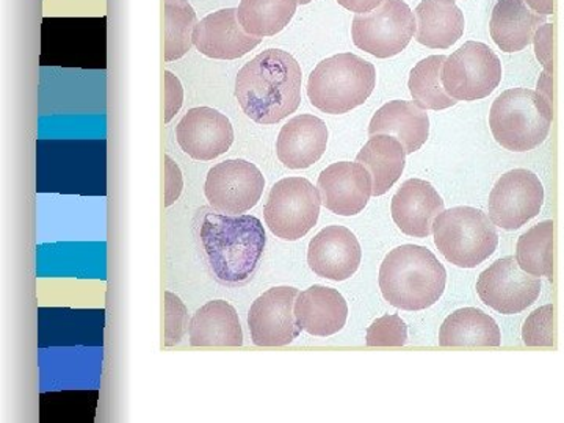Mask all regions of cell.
<instances>
[{"mask_svg":"<svg viewBox=\"0 0 564 423\" xmlns=\"http://www.w3.org/2000/svg\"><path fill=\"white\" fill-rule=\"evenodd\" d=\"M525 2L534 13L543 14V17L554 14V0H525Z\"/></svg>","mask_w":564,"mask_h":423,"instance_id":"obj_39","label":"cell"},{"mask_svg":"<svg viewBox=\"0 0 564 423\" xmlns=\"http://www.w3.org/2000/svg\"><path fill=\"white\" fill-rule=\"evenodd\" d=\"M199 237L212 273L228 285L251 280L267 242L262 221L252 215L207 214Z\"/></svg>","mask_w":564,"mask_h":423,"instance_id":"obj_2","label":"cell"},{"mask_svg":"<svg viewBox=\"0 0 564 423\" xmlns=\"http://www.w3.org/2000/svg\"><path fill=\"white\" fill-rule=\"evenodd\" d=\"M406 151L395 137L372 135L364 144L356 162L361 163L373 180V196H383L402 177Z\"/></svg>","mask_w":564,"mask_h":423,"instance_id":"obj_26","label":"cell"},{"mask_svg":"<svg viewBox=\"0 0 564 423\" xmlns=\"http://www.w3.org/2000/svg\"><path fill=\"white\" fill-rule=\"evenodd\" d=\"M322 196L304 177H285L273 185L263 217L274 236L295 242L317 225Z\"/></svg>","mask_w":564,"mask_h":423,"instance_id":"obj_8","label":"cell"},{"mask_svg":"<svg viewBox=\"0 0 564 423\" xmlns=\"http://www.w3.org/2000/svg\"><path fill=\"white\" fill-rule=\"evenodd\" d=\"M196 24L187 0H165V62L180 61L191 51Z\"/></svg>","mask_w":564,"mask_h":423,"instance_id":"obj_30","label":"cell"},{"mask_svg":"<svg viewBox=\"0 0 564 423\" xmlns=\"http://www.w3.org/2000/svg\"><path fill=\"white\" fill-rule=\"evenodd\" d=\"M551 104L536 91L513 88L497 96L489 113V126L494 139L505 150L513 152L533 151L543 144L551 132Z\"/></svg>","mask_w":564,"mask_h":423,"instance_id":"obj_5","label":"cell"},{"mask_svg":"<svg viewBox=\"0 0 564 423\" xmlns=\"http://www.w3.org/2000/svg\"><path fill=\"white\" fill-rule=\"evenodd\" d=\"M527 347H554V306L545 304L527 317L522 328Z\"/></svg>","mask_w":564,"mask_h":423,"instance_id":"obj_31","label":"cell"},{"mask_svg":"<svg viewBox=\"0 0 564 423\" xmlns=\"http://www.w3.org/2000/svg\"><path fill=\"white\" fill-rule=\"evenodd\" d=\"M322 204L333 214L352 217L364 210L373 191V180L361 163H333L318 176Z\"/></svg>","mask_w":564,"mask_h":423,"instance_id":"obj_15","label":"cell"},{"mask_svg":"<svg viewBox=\"0 0 564 423\" xmlns=\"http://www.w3.org/2000/svg\"><path fill=\"white\" fill-rule=\"evenodd\" d=\"M177 143L195 161L209 162L229 151L234 141L231 121L210 107L188 110L176 128Z\"/></svg>","mask_w":564,"mask_h":423,"instance_id":"obj_14","label":"cell"},{"mask_svg":"<svg viewBox=\"0 0 564 423\" xmlns=\"http://www.w3.org/2000/svg\"><path fill=\"white\" fill-rule=\"evenodd\" d=\"M434 243L448 262L475 269L494 254L499 245L496 225L480 209L454 207L441 212L433 223Z\"/></svg>","mask_w":564,"mask_h":423,"instance_id":"obj_6","label":"cell"},{"mask_svg":"<svg viewBox=\"0 0 564 423\" xmlns=\"http://www.w3.org/2000/svg\"><path fill=\"white\" fill-rule=\"evenodd\" d=\"M295 317L303 332L311 336H334L347 323V302L336 289L313 285L296 299Z\"/></svg>","mask_w":564,"mask_h":423,"instance_id":"obj_20","label":"cell"},{"mask_svg":"<svg viewBox=\"0 0 564 423\" xmlns=\"http://www.w3.org/2000/svg\"><path fill=\"white\" fill-rule=\"evenodd\" d=\"M552 84H554V79H552V70H543V74L540 76V80H538L536 93L544 99L545 102L551 104L552 106Z\"/></svg>","mask_w":564,"mask_h":423,"instance_id":"obj_38","label":"cell"},{"mask_svg":"<svg viewBox=\"0 0 564 423\" xmlns=\"http://www.w3.org/2000/svg\"><path fill=\"white\" fill-rule=\"evenodd\" d=\"M377 85L372 63L355 54H339L318 63L307 82V96L323 113L344 115L362 106Z\"/></svg>","mask_w":564,"mask_h":423,"instance_id":"obj_4","label":"cell"},{"mask_svg":"<svg viewBox=\"0 0 564 423\" xmlns=\"http://www.w3.org/2000/svg\"><path fill=\"white\" fill-rule=\"evenodd\" d=\"M295 288H273L252 303L248 314L252 344L258 347H285L303 332L295 317Z\"/></svg>","mask_w":564,"mask_h":423,"instance_id":"obj_13","label":"cell"},{"mask_svg":"<svg viewBox=\"0 0 564 423\" xmlns=\"http://www.w3.org/2000/svg\"><path fill=\"white\" fill-rule=\"evenodd\" d=\"M362 250L358 239L344 226H328L311 240L307 263L317 276L345 281L358 272Z\"/></svg>","mask_w":564,"mask_h":423,"instance_id":"obj_17","label":"cell"},{"mask_svg":"<svg viewBox=\"0 0 564 423\" xmlns=\"http://www.w3.org/2000/svg\"><path fill=\"white\" fill-rule=\"evenodd\" d=\"M262 39L245 32L237 9L215 11L196 24L193 44L215 61H237L258 47Z\"/></svg>","mask_w":564,"mask_h":423,"instance_id":"obj_16","label":"cell"},{"mask_svg":"<svg viewBox=\"0 0 564 423\" xmlns=\"http://www.w3.org/2000/svg\"><path fill=\"white\" fill-rule=\"evenodd\" d=\"M516 261L532 276L554 278V221L545 220L522 234L516 247Z\"/></svg>","mask_w":564,"mask_h":423,"instance_id":"obj_28","label":"cell"},{"mask_svg":"<svg viewBox=\"0 0 564 423\" xmlns=\"http://www.w3.org/2000/svg\"><path fill=\"white\" fill-rule=\"evenodd\" d=\"M193 347H242L243 332L239 314L225 302L214 300L193 315L188 325Z\"/></svg>","mask_w":564,"mask_h":423,"instance_id":"obj_23","label":"cell"},{"mask_svg":"<svg viewBox=\"0 0 564 423\" xmlns=\"http://www.w3.org/2000/svg\"><path fill=\"white\" fill-rule=\"evenodd\" d=\"M299 0H242L237 17L245 32L258 39L273 36L295 17Z\"/></svg>","mask_w":564,"mask_h":423,"instance_id":"obj_27","label":"cell"},{"mask_svg":"<svg viewBox=\"0 0 564 423\" xmlns=\"http://www.w3.org/2000/svg\"><path fill=\"white\" fill-rule=\"evenodd\" d=\"M313 2V0H299L300 6H307V3Z\"/></svg>","mask_w":564,"mask_h":423,"instance_id":"obj_40","label":"cell"},{"mask_svg":"<svg viewBox=\"0 0 564 423\" xmlns=\"http://www.w3.org/2000/svg\"><path fill=\"white\" fill-rule=\"evenodd\" d=\"M445 55H432L419 62L411 70L410 87L414 102L423 110H445L456 106L458 101L447 95L443 84Z\"/></svg>","mask_w":564,"mask_h":423,"instance_id":"obj_29","label":"cell"},{"mask_svg":"<svg viewBox=\"0 0 564 423\" xmlns=\"http://www.w3.org/2000/svg\"><path fill=\"white\" fill-rule=\"evenodd\" d=\"M408 343V326L399 315L377 318L367 329L366 344L369 347H403Z\"/></svg>","mask_w":564,"mask_h":423,"instance_id":"obj_32","label":"cell"},{"mask_svg":"<svg viewBox=\"0 0 564 423\" xmlns=\"http://www.w3.org/2000/svg\"><path fill=\"white\" fill-rule=\"evenodd\" d=\"M417 32L413 10L403 0H383L370 13L356 14L351 39L356 47L377 58H391L406 50Z\"/></svg>","mask_w":564,"mask_h":423,"instance_id":"obj_7","label":"cell"},{"mask_svg":"<svg viewBox=\"0 0 564 423\" xmlns=\"http://www.w3.org/2000/svg\"><path fill=\"white\" fill-rule=\"evenodd\" d=\"M545 24L543 14L534 13L525 0H497L491 14V36L503 52L524 51L534 33Z\"/></svg>","mask_w":564,"mask_h":423,"instance_id":"obj_22","label":"cell"},{"mask_svg":"<svg viewBox=\"0 0 564 423\" xmlns=\"http://www.w3.org/2000/svg\"><path fill=\"white\" fill-rule=\"evenodd\" d=\"M415 40L430 50H448L464 33V14L455 0H422L415 9Z\"/></svg>","mask_w":564,"mask_h":423,"instance_id":"obj_24","label":"cell"},{"mask_svg":"<svg viewBox=\"0 0 564 423\" xmlns=\"http://www.w3.org/2000/svg\"><path fill=\"white\" fill-rule=\"evenodd\" d=\"M369 135L395 137L406 154H414L430 135V118L415 102L391 101L373 115Z\"/></svg>","mask_w":564,"mask_h":423,"instance_id":"obj_21","label":"cell"},{"mask_svg":"<svg viewBox=\"0 0 564 423\" xmlns=\"http://www.w3.org/2000/svg\"><path fill=\"white\" fill-rule=\"evenodd\" d=\"M184 101V90L176 76L165 70V124L173 120Z\"/></svg>","mask_w":564,"mask_h":423,"instance_id":"obj_35","label":"cell"},{"mask_svg":"<svg viewBox=\"0 0 564 423\" xmlns=\"http://www.w3.org/2000/svg\"><path fill=\"white\" fill-rule=\"evenodd\" d=\"M447 272L429 248L403 245L386 256L380 289L386 302L403 311H423L440 302Z\"/></svg>","mask_w":564,"mask_h":423,"instance_id":"obj_3","label":"cell"},{"mask_svg":"<svg viewBox=\"0 0 564 423\" xmlns=\"http://www.w3.org/2000/svg\"><path fill=\"white\" fill-rule=\"evenodd\" d=\"M328 147V128L314 115H300L282 126L276 141L281 163L291 170H306L321 161Z\"/></svg>","mask_w":564,"mask_h":423,"instance_id":"obj_19","label":"cell"},{"mask_svg":"<svg viewBox=\"0 0 564 423\" xmlns=\"http://www.w3.org/2000/svg\"><path fill=\"white\" fill-rule=\"evenodd\" d=\"M502 80V62L485 43L467 41L444 63L443 84L456 101H480Z\"/></svg>","mask_w":564,"mask_h":423,"instance_id":"obj_9","label":"cell"},{"mask_svg":"<svg viewBox=\"0 0 564 423\" xmlns=\"http://www.w3.org/2000/svg\"><path fill=\"white\" fill-rule=\"evenodd\" d=\"M392 218L406 236L425 239L433 232V223L444 212V199L430 182H403L392 198Z\"/></svg>","mask_w":564,"mask_h":423,"instance_id":"obj_18","label":"cell"},{"mask_svg":"<svg viewBox=\"0 0 564 423\" xmlns=\"http://www.w3.org/2000/svg\"><path fill=\"white\" fill-rule=\"evenodd\" d=\"M337 3L352 13L362 14L378 9L383 0H337Z\"/></svg>","mask_w":564,"mask_h":423,"instance_id":"obj_37","label":"cell"},{"mask_svg":"<svg viewBox=\"0 0 564 423\" xmlns=\"http://www.w3.org/2000/svg\"><path fill=\"white\" fill-rule=\"evenodd\" d=\"M188 332L187 307L181 302L180 296L165 292V345L173 347L181 343L182 337Z\"/></svg>","mask_w":564,"mask_h":423,"instance_id":"obj_33","label":"cell"},{"mask_svg":"<svg viewBox=\"0 0 564 423\" xmlns=\"http://www.w3.org/2000/svg\"><path fill=\"white\" fill-rule=\"evenodd\" d=\"M502 334L496 321L477 307H464L445 318L441 347H500Z\"/></svg>","mask_w":564,"mask_h":423,"instance_id":"obj_25","label":"cell"},{"mask_svg":"<svg viewBox=\"0 0 564 423\" xmlns=\"http://www.w3.org/2000/svg\"><path fill=\"white\" fill-rule=\"evenodd\" d=\"M544 204L543 182L529 170L505 173L489 195V218L505 231L521 229L540 215Z\"/></svg>","mask_w":564,"mask_h":423,"instance_id":"obj_10","label":"cell"},{"mask_svg":"<svg viewBox=\"0 0 564 423\" xmlns=\"http://www.w3.org/2000/svg\"><path fill=\"white\" fill-rule=\"evenodd\" d=\"M552 36H554V25L545 22L534 33L533 43L538 61L545 70L554 73V62H552V43H554V40H552Z\"/></svg>","mask_w":564,"mask_h":423,"instance_id":"obj_34","label":"cell"},{"mask_svg":"<svg viewBox=\"0 0 564 423\" xmlns=\"http://www.w3.org/2000/svg\"><path fill=\"white\" fill-rule=\"evenodd\" d=\"M265 188L263 174L254 163L232 159L218 163L207 174L204 193L215 210L226 215H239L251 210Z\"/></svg>","mask_w":564,"mask_h":423,"instance_id":"obj_11","label":"cell"},{"mask_svg":"<svg viewBox=\"0 0 564 423\" xmlns=\"http://www.w3.org/2000/svg\"><path fill=\"white\" fill-rule=\"evenodd\" d=\"M302 82V68L289 52L263 51L239 70L236 98L252 121L276 124L299 110Z\"/></svg>","mask_w":564,"mask_h":423,"instance_id":"obj_1","label":"cell"},{"mask_svg":"<svg viewBox=\"0 0 564 423\" xmlns=\"http://www.w3.org/2000/svg\"><path fill=\"white\" fill-rule=\"evenodd\" d=\"M182 187L184 182H182L181 170L169 155H165V207L172 206L180 198Z\"/></svg>","mask_w":564,"mask_h":423,"instance_id":"obj_36","label":"cell"},{"mask_svg":"<svg viewBox=\"0 0 564 423\" xmlns=\"http://www.w3.org/2000/svg\"><path fill=\"white\" fill-rule=\"evenodd\" d=\"M477 292L486 306L503 315H514L540 299L541 281L524 272L513 256H508L480 274Z\"/></svg>","mask_w":564,"mask_h":423,"instance_id":"obj_12","label":"cell"}]
</instances>
